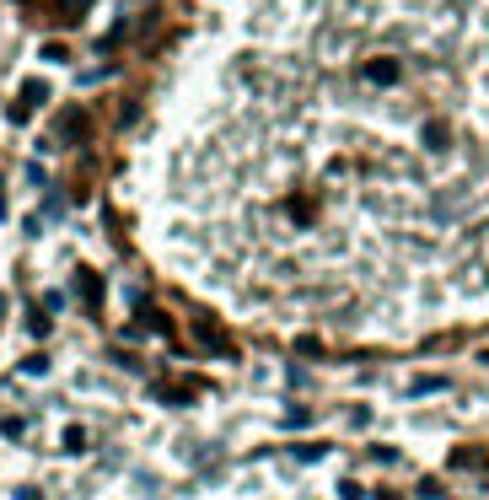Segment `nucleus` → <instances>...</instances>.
<instances>
[{"mask_svg": "<svg viewBox=\"0 0 489 500\" xmlns=\"http://www.w3.org/2000/svg\"><path fill=\"white\" fill-rule=\"evenodd\" d=\"M366 75H371V81H398V65H392V60H377V65H366Z\"/></svg>", "mask_w": 489, "mask_h": 500, "instance_id": "obj_1", "label": "nucleus"}, {"mask_svg": "<svg viewBox=\"0 0 489 500\" xmlns=\"http://www.w3.org/2000/svg\"><path fill=\"white\" fill-rule=\"evenodd\" d=\"M339 500H366V489L360 484H339Z\"/></svg>", "mask_w": 489, "mask_h": 500, "instance_id": "obj_2", "label": "nucleus"}]
</instances>
